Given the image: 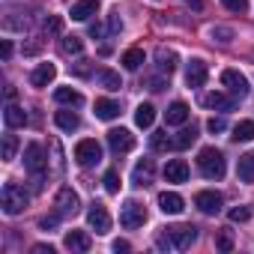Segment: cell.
<instances>
[{"instance_id": "obj_1", "label": "cell", "mask_w": 254, "mask_h": 254, "mask_svg": "<svg viewBox=\"0 0 254 254\" xmlns=\"http://www.w3.org/2000/svg\"><path fill=\"white\" fill-rule=\"evenodd\" d=\"M24 168L33 174V189L42 191V180H45L48 162H45V153H42L39 144H27V150H24Z\"/></svg>"}, {"instance_id": "obj_2", "label": "cell", "mask_w": 254, "mask_h": 254, "mask_svg": "<svg viewBox=\"0 0 254 254\" xmlns=\"http://www.w3.org/2000/svg\"><path fill=\"white\" fill-rule=\"evenodd\" d=\"M197 168H200V174L206 177V180H221L224 177V156L215 150V147H203L200 150V156H197Z\"/></svg>"}, {"instance_id": "obj_3", "label": "cell", "mask_w": 254, "mask_h": 254, "mask_svg": "<svg viewBox=\"0 0 254 254\" xmlns=\"http://www.w3.org/2000/svg\"><path fill=\"white\" fill-rule=\"evenodd\" d=\"M0 206H3L6 215H18V212H24V206H27V191H24L18 183H6L3 191H0Z\"/></svg>"}, {"instance_id": "obj_4", "label": "cell", "mask_w": 254, "mask_h": 254, "mask_svg": "<svg viewBox=\"0 0 254 254\" xmlns=\"http://www.w3.org/2000/svg\"><path fill=\"white\" fill-rule=\"evenodd\" d=\"M144 221H147V209H144V203H138V200H126V203L120 206V224H123L126 230L144 227Z\"/></svg>"}, {"instance_id": "obj_5", "label": "cell", "mask_w": 254, "mask_h": 254, "mask_svg": "<svg viewBox=\"0 0 254 254\" xmlns=\"http://www.w3.org/2000/svg\"><path fill=\"white\" fill-rule=\"evenodd\" d=\"M54 206H57V215H60V218H72V215H78V209H81V197H78V191H72L69 186H63V189L57 191Z\"/></svg>"}, {"instance_id": "obj_6", "label": "cell", "mask_w": 254, "mask_h": 254, "mask_svg": "<svg viewBox=\"0 0 254 254\" xmlns=\"http://www.w3.org/2000/svg\"><path fill=\"white\" fill-rule=\"evenodd\" d=\"M75 162L84 165V168L99 165V162H102V147H99V141H93V138L78 141V147H75Z\"/></svg>"}, {"instance_id": "obj_7", "label": "cell", "mask_w": 254, "mask_h": 254, "mask_svg": "<svg viewBox=\"0 0 254 254\" xmlns=\"http://www.w3.org/2000/svg\"><path fill=\"white\" fill-rule=\"evenodd\" d=\"M221 84L227 87V93L230 96H236V99H242V96H248V78L242 75V72H236V69H224L221 72Z\"/></svg>"}, {"instance_id": "obj_8", "label": "cell", "mask_w": 254, "mask_h": 254, "mask_svg": "<svg viewBox=\"0 0 254 254\" xmlns=\"http://www.w3.org/2000/svg\"><path fill=\"white\" fill-rule=\"evenodd\" d=\"M108 147L120 156V153H132L135 150V135L129 129H111L108 132Z\"/></svg>"}, {"instance_id": "obj_9", "label": "cell", "mask_w": 254, "mask_h": 254, "mask_svg": "<svg viewBox=\"0 0 254 254\" xmlns=\"http://www.w3.org/2000/svg\"><path fill=\"white\" fill-rule=\"evenodd\" d=\"M87 224L96 230V233H108L111 230V215H108V209H105V203H90V209H87Z\"/></svg>"}, {"instance_id": "obj_10", "label": "cell", "mask_w": 254, "mask_h": 254, "mask_svg": "<svg viewBox=\"0 0 254 254\" xmlns=\"http://www.w3.org/2000/svg\"><path fill=\"white\" fill-rule=\"evenodd\" d=\"M168 233H171V239H174V248H180V251L191 248V245H194V239H197V227H189V224L168 227Z\"/></svg>"}, {"instance_id": "obj_11", "label": "cell", "mask_w": 254, "mask_h": 254, "mask_svg": "<svg viewBox=\"0 0 254 254\" xmlns=\"http://www.w3.org/2000/svg\"><path fill=\"white\" fill-rule=\"evenodd\" d=\"M206 75H209V72H206V63H203V60H197V57L189 60V66H186V84H189L191 90L203 87V84H206Z\"/></svg>"}, {"instance_id": "obj_12", "label": "cell", "mask_w": 254, "mask_h": 254, "mask_svg": "<svg viewBox=\"0 0 254 254\" xmlns=\"http://www.w3.org/2000/svg\"><path fill=\"white\" fill-rule=\"evenodd\" d=\"M194 206L203 212V215H218L221 212V194L218 191H200L194 197Z\"/></svg>"}, {"instance_id": "obj_13", "label": "cell", "mask_w": 254, "mask_h": 254, "mask_svg": "<svg viewBox=\"0 0 254 254\" xmlns=\"http://www.w3.org/2000/svg\"><path fill=\"white\" fill-rule=\"evenodd\" d=\"M156 203H159V209H162L165 215H180V212L186 209V200H183L177 191H162Z\"/></svg>"}, {"instance_id": "obj_14", "label": "cell", "mask_w": 254, "mask_h": 254, "mask_svg": "<svg viewBox=\"0 0 254 254\" xmlns=\"http://www.w3.org/2000/svg\"><path fill=\"white\" fill-rule=\"evenodd\" d=\"M99 12V0H78V3H72V21H87Z\"/></svg>"}, {"instance_id": "obj_15", "label": "cell", "mask_w": 254, "mask_h": 254, "mask_svg": "<svg viewBox=\"0 0 254 254\" xmlns=\"http://www.w3.org/2000/svg\"><path fill=\"white\" fill-rule=\"evenodd\" d=\"M54 75H57V66H54V63H39V66L33 69V75H30V84H33V87H48V84L54 81Z\"/></svg>"}, {"instance_id": "obj_16", "label": "cell", "mask_w": 254, "mask_h": 254, "mask_svg": "<svg viewBox=\"0 0 254 254\" xmlns=\"http://www.w3.org/2000/svg\"><path fill=\"white\" fill-rule=\"evenodd\" d=\"M153 174H156L153 159H141L135 165V171H132V180H135V186H150L153 183Z\"/></svg>"}, {"instance_id": "obj_17", "label": "cell", "mask_w": 254, "mask_h": 254, "mask_svg": "<svg viewBox=\"0 0 254 254\" xmlns=\"http://www.w3.org/2000/svg\"><path fill=\"white\" fill-rule=\"evenodd\" d=\"M165 180H168V183H186V180H189V165H186L183 159H171V162L165 165Z\"/></svg>"}, {"instance_id": "obj_18", "label": "cell", "mask_w": 254, "mask_h": 254, "mask_svg": "<svg viewBox=\"0 0 254 254\" xmlns=\"http://www.w3.org/2000/svg\"><path fill=\"white\" fill-rule=\"evenodd\" d=\"M3 120H6V126L9 129H21V126H27V111L21 108V105H6V111H3Z\"/></svg>"}, {"instance_id": "obj_19", "label": "cell", "mask_w": 254, "mask_h": 254, "mask_svg": "<svg viewBox=\"0 0 254 254\" xmlns=\"http://www.w3.org/2000/svg\"><path fill=\"white\" fill-rule=\"evenodd\" d=\"M203 105L212 108V111H233L236 96H227V93H209V96L203 99Z\"/></svg>"}, {"instance_id": "obj_20", "label": "cell", "mask_w": 254, "mask_h": 254, "mask_svg": "<svg viewBox=\"0 0 254 254\" xmlns=\"http://www.w3.org/2000/svg\"><path fill=\"white\" fill-rule=\"evenodd\" d=\"M54 123H57V129L60 132H75L78 126H81V120H78V114L69 108V111H57L54 114Z\"/></svg>"}, {"instance_id": "obj_21", "label": "cell", "mask_w": 254, "mask_h": 254, "mask_svg": "<svg viewBox=\"0 0 254 254\" xmlns=\"http://www.w3.org/2000/svg\"><path fill=\"white\" fill-rule=\"evenodd\" d=\"M189 120V105L186 102H174L168 111H165V123L168 126H183Z\"/></svg>"}, {"instance_id": "obj_22", "label": "cell", "mask_w": 254, "mask_h": 254, "mask_svg": "<svg viewBox=\"0 0 254 254\" xmlns=\"http://www.w3.org/2000/svg\"><path fill=\"white\" fill-rule=\"evenodd\" d=\"M230 141H236V144L254 141V120H239V123L233 126V135H230Z\"/></svg>"}, {"instance_id": "obj_23", "label": "cell", "mask_w": 254, "mask_h": 254, "mask_svg": "<svg viewBox=\"0 0 254 254\" xmlns=\"http://www.w3.org/2000/svg\"><path fill=\"white\" fill-rule=\"evenodd\" d=\"M156 66H159V72H174L177 69V51L174 48H159L156 51Z\"/></svg>"}, {"instance_id": "obj_24", "label": "cell", "mask_w": 254, "mask_h": 254, "mask_svg": "<svg viewBox=\"0 0 254 254\" xmlns=\"http://www.w3.org/2000/svg\"><path fill=\"white\" fill-rule=\"evenodd\" d=\"M96 117L99 120H117L120 117V102H114V99H96Z\"/></svg>"}, {"instance_id": "obj_25", "label": "cell", "mask_w": 254, "mask_h": 254, "mask_svg": "<svg viewBox=\"0 0 254 254\" xmlns=\"http://www.w3.org/2000/svg\"><path fill=\"white\" fill-rule=\"evenodd\" d=\"M236 177H239L242 183H254V153L239 156V162H236Z\"/></svg>"}, {"instance_id": "obj_26", "label": "cell", "mask_w": 254, "mask_h": 254, "mask_svg": "<svg viewBox=\"0 0 254 254\" xmlns=\"http://www.w3.org/2000/svg\"><path fill=\"white\" fill-rule=\"evenodd\" d=\"M66 248L69 251H90V236L84 230H69L66 233Z\"/></svg>"}, {"instance_id": "obj_27", "label": "cell", "mask_w": 254, "mask_h": 254, "mask_svg": "<svg viewBox=\"0 0 254 254\" xmlns=\"http://www.w3.org/2000/svg\"><path fill=\"white\" fill-rule=\"evenodd\" d=\"M54 102L57 105H81L84 99H81V93L75 87H57L54 90Z\"/></svg>"}, {"instance_id": "obj_28", "label": "cell", "mask_w": 254, "mask_h": 254, "mask_svg": "<svg viewBox=\"0 0 254 254\" xmlns=\"http://www.w3.org/2000/svg\"><path fill=\"white\" fill-rule=\"evenodd\" d=\"M153 120H156V108H153L150 102L138 105V111H135V123L141 126V129H150V126H153Z\"/></svg>"}, {"instance_id": "obj_29", "label": "cell", "mask_w": 254, "mask_h": 254, "mask_svg": "<svg viewBox=\"0 0 254 254\" xmlns=\"http://www.w3.org/2000/svg\"><path fill=\"white\" fill-rule=\"evenodd\" d=\"M123 69H129V72H138L141 69V63H144V51L141 48H129V51H126L123 54Z\"/></svg>"}, {"instance_id": "obj_30", "label": "cell", "mask_w": 254, "mask_h": 254, "mask_svg": "<svg viewBox=\"0 0 254 254\" xmlns=\"http://www.w3.org/2000/svg\"><path fill=\"white\" fill-rule=\"evenodd\" d=\"M60 51H63L66 57L81 54V51H84V39H81V36H63V39H60Z\"/></svg>"}, {"instance_id": "obj_31", "label": "cell", "mask_w": 254, "mask_h": 254, "mask_svg": "<svg viewBox=\"0 0 254 254\" xmlns=\"http://www.w3.org/2000/svg\"><path fill=\"white\" fill-rule=\"evenodd\" d=\"M96 81H99L105 90H120V87H123V84H120V75L111 72V69H99V72H96Z\"/></svg>"}, {"instance_id": "obj_32", "label": "cell", "mask_w": 254, "mask_h": 254, "mask_svg": "<svg viewBox=\"0 0 254 254\" xmlns=\"http://www.w3.org/2000/svg\"><path fill=\"white\" fill-rule=\"evenodd\" d=\"M194 141H197V129L191 126V129H183V132L174 138V147H177V150H189Z\"/></svg>"}, {"instance_id": "obj_33", "label": "cell", "mask_w": 254, "mask_h": 254, "mask_svg": "<svg viewBox=\"0 0 254 254\" xmlns=\"http://www.w3.org/2000/svg\"><path fill=\"white\" fill-rule=\"evenodd\" d=\"M150 147H153L156 153H168V150L174 147V138H168V132H153V138H150Z\"/></svg>"}, {"instance_id": "obj_34", "label": "cell", "mask_w": 254, "mask_h": 254, "mask_svg": "<svg viewBox=\"0 0 254 254\" xmlns=\"http://www.w3.org/2000/svg\"><path fill=\"white\" fill-rule=\"evenodd\" d=\"M15 153H18V138L15 135H6L3 138V162H12Z\"/></svg>"}, {"instance_id": "obj_35", "label": "cell", "mask_w": 254, "mask_h": 254, "mask_svg": "<svg viewBox=\"0 0 254 254\" xmlns=\"http://www.w3.org/2000/svg\"><path fill=\"white\" fill-rule=\"evenodd\" d=\"M45 33H48V36H60V33H63V18L48 15V18H45Z\"/></svg>"}, {"instance_id": "obj_36", "label": "cell", "mask_w": 254, "mask_h": 254, "mask_svg": "<svg viewBox=\"0 0 254 254\" xmlns=\"http://www.w3.org/2000/svg\"><path fill=\"white\" fill-rule=\"evenodd\" d=\"M105 191H111V194H117V191H120V174H117L114 168L105 174Z\"/></svg>"}, {"instance_id": "obj_37", "label": "cell", "mask_w": 254, "mask_h": 254, "mask_svg": "<svg viewBox=\"0 0 254 254\" xmlns=\"http://www.w3.org/2000/svg\"><path fill=\"white\" fill-rule=\"evenodd\" d=\"M215 245H218V251H233V233L230 230H221L218 239H215Z\"/></svg>"}, {"instance_id": "obj_38", "label": "cell", "mask_w": 254, "mask_h": 254, "mask_svg": "<svg viewBox=\"0 0 254 254\" xmlns=\"http://www.w3.org/2000/svg\"><path fill=\"white\" fill-rule=\"evenodd\" d=\"M209 36L218 39V42H230L233 39V30L230 27H209Z\"/></svg>"}, {"instance_id": "obj_39", "label": "cell", "mask_w": 254, "mask_h": 254, "mask_svg": "<svg viewBox=\"0 0 254 254\" xmlns=\"http://www.w3.org/2000/svg\"><path fill=\"white\" fill-rule=\"evenodd\" d=\"M206 129H209L212 135H218V132H224V129H227V123H224V117H212V120L206 123Z\"/></svg>"}, {"instance_id": "obj_40", "label": "cell", "mask_w": 254, "mask_h": 254, "mask_svg": "<svg viewBox=\"0 0 254 254\" xmlns=\"http://www.w3.org/2000/svg\"><path fill=\"white\" fill-rule=\"evenodd\" d=\"M221 3H224L230 12H245V9H248V0H221Z\"/></svg>"}, {"instance_id": "obj_41", "label": "cell", "mask_w": 254, "mask_h": 254, "mask_svg": "<svg viewBox=\"0 0 254 254\" xmlns=\"http://www.w3.org/2000/svg\"><path fill=\"white\" fill-rule=\"evenodd\" d=\"M248 215H251L248 206H236V209H230V221H248Z\"/></svg>"}, {"instance_id": "obj_42", "label": "cell", "mask_w": 254, "mask_h": 254, "mask_svg": "<svg viewBox=\"0 0 254 254\" xmlns=\"http://www.w3.org/2000/svg\"><path fill=\"white\" fill-rule=\"evenodd\" d=\"M120 30H123V21H120V15L114 12V15H111V21H108V33L114 36V33H120Z\"/></svg>"}, {"instance_id": "obj_43", "label": "cell", "mask_w": 254, "mask_h": 254, "mask_svg": "<svg viewBox=\"0 0 254 254\" xmlns=\"http://www.w3.org/2000/svg\"><path fill=\"white\" fill-rule=\"evenodd\" d=\"M57 218H60V215H45V218H39V227H42V230H54V227H57Z\"/></svg>"}, {"instance_id": "obj_44", "label": "cell", "mask_w": 254, "mask_h": 254, "mask_svg": "<svg viewBox=\"0 0 254 254\" xmlns=\"http://www.w3.org/2000/svg\"><path fill=\"white\" fill-rule=\"evenodd\" d=\"M0 57H3V60L12 57V42H9V39H3V45H0Z\"/></svg>"}, {"instance_id": "obj_45", "label": "cell", "mask_w": 254, "mask_h": 254, "mask_svg": "<svg viewBox=\"0 0 254 254\" xmlns=\"http://www.w3.org/2000/svg\"><path fill=\"white\" fill-rule=\"evenodd\" d=\"M114 251H132V245L126 242V239H117V242H114Z\"/></svg>"}, {"instance_id": "obj_46", "label": "cell", "mask_w": 254, "mask_h": 254, "mask_svg": "<svg viewBox=\"0 0 254 254\" xmlns=\"http://www.w3.org/2000/svg\"><path fill=\"white\" fill-rule=\"evenodd\" d=\"M33 254H54L51 245H33Z\"/></svg>"}, {"instance_id": "obj_47", "label": "cell", "mask_w": 254, "mask_h": 254, "mask_svg": "<svg viewBox=\"0 0 254 254\" xmlns=\"http://www.w3.org/2000/svg\"><path fill=\"white\" fill-rule=\"evenodd\" d=\"M150 90H156V93L165 90V81H162V78H153V81H150Z\"/></svg>"}, {"instance_id": "obj_48", "label": "cell", "mask_w": 254, "mask_h": 254, "mask_svg": "<svg viewBox=\"0 0 254 254\" xmlns=\"http://www.w3.org/2000/svg\"><path fill=\"white\" fill-rule=\"evenodd\" d=\"M189 3H191V6H194V9H200V0H189Z\"/></svg>"}]
</instances>
